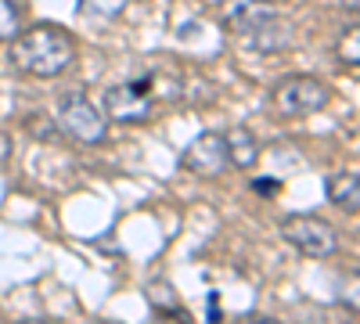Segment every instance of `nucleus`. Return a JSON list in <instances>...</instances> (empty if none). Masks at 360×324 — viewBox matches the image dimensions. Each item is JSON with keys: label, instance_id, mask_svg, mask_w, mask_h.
<instances>
[{"label": "nucleus", "instance_id": "obj_15", "mask_svg": "<svg viewBox=\"0 0 360 324\" xmlns=\"http://www.w3.org/2000/svg\"><path fill=\"white\" fill-rule=\"evenodd\" d=\"M242 324H281V320H274V317H259V313H252V317H245Z\"/></svg>", "mask_w": 360, "mask_h": 324}, {"label": "nucleus", "instance_id": "obj_4", "mask_svg": "<svg viewBox=\"0 0 360 324\" xmlns=\"http://www.w3.org/2000/svg\"><path fill=\"white\" fill-rule=\"evenodd\" d=\"M54 119L72 141L79 144H101L108 137V119L105 112H98L90 105L86 94H65L58 98V108H54Z\"/></svg>", "mask_w": 360, "mask_h": 324}, {"label": "nucleus", "instance_id": "obj_2", "mask_svg": "<svg viewBox=\"0 0 360 324\" xmlns=\"http://www.w3.org/2000/svg\"><path fill=\"white\" fill-rule=\"evenodd\" d=\"M332 91H328V83L317 79V76H285L274 83V91H270V108L278 115H314L328 105Z\"/></svg>", "mask_w": 360, "mask_h": 324}, {"label": "nucleus", "instance_id": "obj_7", "mask_svg": "<svg viewBox=\"0 0 360 324\" xmlns=\"http://www.w3.org/2000/svg\"><path fill=\"white\" fill-rule=\"evenodd\" d=\"M274 18H281V15H278V8H270L266 0H231V4H227V22H231L245 40H249L252 33H259L263 25H270Z\"/></svg>", "mask_w": 360, "mask_h": 324}, {"label": "nucleus", "instance_id": "obj_1", "mask_svg": "<svg viewBox=\"0 0 360 324\" xmlns=\"http://www.w3.org/2000/svg\"><path fill=\"white\" fill-rule=\"evenodd\" d=\"M72 58H76V40L62 25H33L25 33H18L11 44V62L22 72L40 76V79L65 72L72 65Z\"/></svg>", "mask_w": 360, "mask_h": 324}, {"label": "nucleus", "instance_id": "obj_18", "mask_svg": "<svg viewBox=\"0 0 360 324\" xmlns=\"http://www.w3.org/2000/svg\"><path fill=\"white\" fill-rule=\"evenodd\" d=\"M98 324H119V320H98Z\"/></svg>", "mask_w": 360, "mask_h": 324}, {"label": "nucleus", "instance_id": "obj_11", "mask_svg": "<svg viewBox=\"0 0 360 324\" xmlns=\"http://www.w3.org/2000/svg\"><path fill=\"white\" fill-rule=\"evenodd\" d=\"M22 33V18L11 0H0V40H15Z\"/></svg>", "mask_w": 360, "mask_h": 324}, {"label": "nucleus", "instance_id": "obj_3", "mask_svg": "<svg viewBox=\"0 0 360 324\" xmlns=\"http://www.w3.org/2000/svg\"><path fill=\"white\" fill-rule=\"evenodd\" d=\"M281 234H285V242L295 252H303L307 259H328V256H335V249H339L335 227L328 223V220H321V216H314V213L285 216Z\"/></svg>", "mask_w": 360, "mask_h": 324}, {"label": "nucleus", "instance_id": "obj_9", "mask_svg": "<svg viewBox=\"0 0 360 324\" xmlns=\"http://www.w3.org/2000/svg\"><path fill=\"white\" fill-rule=\"evenodd\" d=\"M328 202L346 209V213H356L360 209V173L356 169H339L332 181H328Z\"/></svg>", "mask_w": 360, "mask_h": 324}, {"label": "nucleus", "instance_id": "obj_16", "mask_svg": "<svg viewBox=\"0 0 360 324\" xmlns=\"http://www.w3.org/2000/svg\"><path fill=\"white\" fill-rule=\"evenodd\" d=\"M209 320H220V313H217V296H209Z\"/></svg>", "mask_w": 360, "mask_h": 324}, {"label": "nucleus", "instance_id": "obj_17", "mask_svg": "<svg viewBox=\"0 0 360 324\" xmlns=\"http://www.w3.org/2000/svg\"><path fill=\"white\" fill-rule=\"evenodd\" d=\"M25 324H54V320H25Z\"/></svg>", "mask_w": 360, "mask_h": 324}, {"label": "nucleus", "instance_id": "obj_8", "mask_svg": "<svg viewBox=\"0 0 360 324\" xmlns=\"http://www.w3.org/2000/svg\"><path fill=\"white\" fill-rule=\"evenodd\" d=\"M224 148H227V162L238 169H252L259 159V141L245 127H231V134H224Z\"/></svg>", "mask_w": 360, "mask_h": 324}, {"label": "nucleus", "instance_id": "obj_14", "mask_svg": "<svg viewBox=\"0 0 360 324\" xmlns=\"http://www.w3.org/2000/svg\"><path fill=\"white\" fill-rule=\"evenodd\" d=\"M252 188H256L259 195H274V191H278V181H256Z\"/></svg>", "mask_w": 360, "mask_h": 324}, {"label": "nucleus", "instance_id": "obj_13", "mask_svg": "<svg viewBox=\"0 0 360 324\" xmlns=\"http://www.w3.org/2000/svg\"><path fill=\"white\" fill-rule=\"evenodd\" d=\"M83 4H90L94 11H101V15H119L127 8V0H83Z\"/></svg>", "mask_w": 360, "mask_h": 324}, {"label": "nucleus", "instance_id": "obj_10", "mask_svg": "<svg viewBox=\"0 0 360 324\" xmlns=\"http://www.w3.org/2000/svg\"><path fill=\"white\" fill-rule=\"evenodd\" d=\"M148 303H152V310L159 313V317H173V313H180L184 317V306H180V299H176V292L166 285V281H155V285H148Z\"/></svg>", "mask_w": 360, "mask_h": 324}, {"label": "nucleus", "instance_id": "obj_12", "mask_svg": "<svg viewBox=\"0 0 360 324\" xmlns=\"http://www.w3.org/2000/svg\"><path fill=\"white\" fill-rule=\"evenodd\" d=\"M339 58H342L349 69L360 65V29H356V25H349V33L342 37V44H339Z\"/></svg>", "mask_w": 360, "mask_h": 324}, {"label": "nucleus", "instance_id": "obj_6", "mask_svg": "<svg viewBox=\"0 0 360 324\" xmlns=\"http://www.w3.org/2000/svg\"><path fill=\"white\" fill-rule=\"evenodd\" d=\"M180 166L195 176H220L231 162H227V148H224V134H198L184 155H180Z\"/></svg>", "mask_w": 360, "mask_h": 324}, {"label": "nucleus", "instance_id": "obj_5", "mask_svg": "<svg viewBox=\"0 0 360 324\" xmlns=\"http://www.w3.org/2000/svg\"><path fill=\"white\" fill-rule=\"evenodd\" d=\"M152 115V98H148V83H115L105 91V119L115 123H144Z\"/></svg>", "mask_w": 360, "mask_h": 324}]
</instances>
